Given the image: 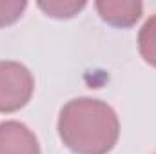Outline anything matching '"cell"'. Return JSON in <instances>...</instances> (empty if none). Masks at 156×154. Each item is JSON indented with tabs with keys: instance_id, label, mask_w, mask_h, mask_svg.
I'll return each mask as SVG.
<instances>
[{
	"instance_id": "obj_1",
	"label": "cell",
	"mask_w": 156,
	"mask_h": 154,
	"mask_svg": "<svg viewBox=\"0 0 156 154\" xmlns=\"http://www.w3.org/2000/svg\"><path fill=\"white\" fill-rule=\"evenodd\" d=\"M58 134L75 154H107L118 142L120 121L109 103L82 96L62 107Z\"/></svg>"
},
{
	"instance_id": "obj_2",
	"label": "cell",
	"mask_w": 156,
	"mask_h": 154,
	"mask_svg": "<svg viewBox=\"0 0 156 154\" xmlns=\"http://www.w3.org/2000/svg\"><path fill=\"white\" fill-rule=\"evenodd\" d=\"M35 78L31 71L15 60L0 62V113L22 109L33 96Z\"/></svg>"
},
{
	"instance_id": "obj_3",
	"label": "cell",
	"mask_w": 156,
	"mask_h": 154,
	"mask_svg": "<svg viewBox=\"0 0 156 154\" xmlns=\"http://www.w3.org/2000/svg\"><path fill=\"white\" fill-rule=\"evenodd\" d=\"M0 154H40L35 132L16 120L0 123Z\"/></svg>"
},
{
	"instance_id": "obj_4",
	"label": "cell",
	"mask_w": 156,
	"mask_h": 154,
	"mask_svg": "<svg viewBox=\"0 0 156 154\" xmlns=\"http://www.w3.org/2000/svg\"><path fill=\"white\" fill-rule=\"evenodd\" d=\"M96 9L107 24L115 27H131L142 16L144 4L138 0H100Z\"/></svg>"
},
{
	"instance_id": "obj_5",
	"label": "cell",
	"mask_w": 156,
	"mask_h": 154,
	"mask_svg": "<svg viewBox=\"0 0 156 154\" xmlns=\"http://www.w3.org/2000/svg\"><path fill=\"white\" fill-rule=\"evenodd\" d=\"M138 51L147 64L156 67V13L145 20L138 33Z\"/></svg>"
},
{
	"instance_id": "obj_6",
	"label": "cell",
	"mask_w": 156,
	"mask_h": 154,
	"mask_svg": "<svg viewBox=\"0 0 156 154\" xmlns=\"http://www.w3.org/2000/svg\"><path fill=\"white\" fill-rule=\"evenodd\" d=\"M40 7L55 18H71L85 5V2H62V0H51V2H40Z\"/></svg>"
},
{
	"instance_id": "obj_7",
	"label": "cell",
	"mask_w": 156,
	"mask_h": 154,
	"mask_svg": "<svg viewBox=\"0 0 156 154\" xmlns=\"http://www.w3.org/2000/svg\"><path fill=\"white\" fill-rule=\"evenodd\" d=\"M26 7V0H0V27L15 24L22 16Z\"/></svg>"
}]
</instances>
